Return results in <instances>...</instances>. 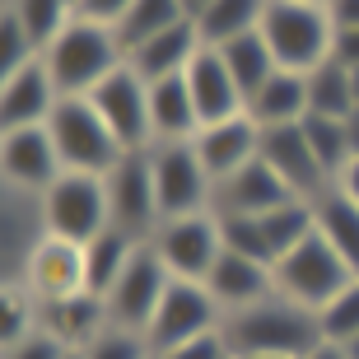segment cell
Masks as SVG:
<instances>
[{
	"label": "cell",
	"mask_w": 359,
	"mask_h": 359,
	"mask_svg": "<svg viewBox=\"0 0 359 359\" xmlns=\"http://www.w3.org/2000/svg\"><path fill=\"white\" fill-rule=\"evenodd\" d=\"M224 336H229V350L238 359L248 355H285V359H304L308 350L322 346V332H318V313L290 304V299H262L252 308H238L224 318Z\"/></svg>",
	"instance_id": "1"
},
{
	"label": "cell",
	"mask_w": 359,
	"mask_h": 359,
	"mask_svg": "<svg viewBox=\"0 0 359 359\" xmlns=\"http://www.w3.org/2000/svg\"><path fill=\"white\" fill-rule=\"evenodd\" d=\"M126 61L117 33L107 24H93L84 14H75L66 24V33L42 52V66L52 75V84L61 89V98H89L112 70Z\"/></svg>",
	"instance_id": "2"
},
{
	"label": "cell",
	"mask_w": 359,
	"mask_h": 359,
	"mask_svg": "<svg viewBox=\"0 0 359 359\" xmlns=\"http://www.w3.org/2000/svg\"><path fill=\"white\" fill-rule=\"evenodd\" d=\"M271 56L280 61V70H318L322 61H332V14L327 5H313V0H266V14H262V28Z\"/></svg>",
	"instance_id": "3"
},
{
	"label": "cell",
	"mask_w": 359,
	"mask_h": 359,
	"mask_svg": "<svg viewBox=\"0 0 359 359\" xmlns=\"http://www.w3.org/2000/svg\"><path fill=\"white\" fill-rule=\"evenodd\" d=\"M47 131H52L56 149H61V163H66V173H93V177H107L126 159V149L112 131H107V121L98 117V107L89 98H61L47 121Z\"/></svg>",
	"instance_id": "4"
},
{
	"label": "cell",
	"mask_w": 359,
	"mask_h": 359,
	"mask_svg": "<svg viewBox=\"0 0 359 359\" xmlns=\"http://www.w3.org/2000/svg\"><path fill=\"white\" fill-rule=\"evenodd\" d=\"M42 233L66 243H89L103 229H112V210H107V182L93 173H61L47 191L38 196Z\"/></svg>",
	"instance_id": "5"
},
{
	"label": "cell",
	"mask_w": 359,
	"mask_h": 359,
	"mask_svg": "<svg viewBox=\"0 0 359 359\" xmlns=\"http://www.w3.org/2000/svg\"><path fill=\"white\" fill-rule=\"evenodd\" d=\"M271 271H276V294L280 299H290V304L308 308V313H318L327 299H336V294L355 280V271L341 262V252H336L322 233L304 238L294 252L280 257Z\"/></svg>",
	"instance_id": "6"
},
{
	"label": "cell",
	"mask_w": 359,
	"mask_h": 359,
	"mask_svg": "<svg viewBox=\"0 0 359 359\" xmlns=\"http://www.w3.org/2000/svg\"><path fill=\"white\" fill-rule=\"evenodd\" d=\"M149 168H154V196H159V224L215 210V182L191 145H154Z\"/></svg>",
	"instance_id": "7"
},
{
	"label": "cell",
	"mask_w": 359,
	"mask_h": 359,
	"mask_svg": "<svg viewBox=\"0 0 359 359\" xmlns=\"http://www.w3.org/2000/svg\"><path fill=\"white\" fill-rule=\"evenodd\" d=\"M219 327H224V308L215 304V294L201 280H173L159 313H154V322H149L145 341L154 355H168L173 346L196 341L205 332H219Z\"/></svg>",
	"instance_id": "8"
},
{
	"label": "cell",
	"mask_w": 359,
	"mask_h": 359,
	"mask_svg": "<svg viewBox=\"0 0 359 359\" xmlns=\"http://www.w3.org/2000/svg\"><path fill=\"white\" fill-rule=\"evenodd\" d=\"M168 285H173V271L159 262V252H154L149 243H140V252L131 257L126 276H121L117 285H112V294L103 299L107 322L121 327V332L145 336L154 313H159V304H163V294H168Z\"/></svg>",
	"instance_id": "9"
},
{
	"label": "cell",
	"mask_w": 359,
	"mask_h": 359,
	"mask_svg": "<svg viewBox=\"0 0 359 359\" xmlns=\"http://www.w3.org/2000/svg\"><path fill=\"white\" fill-rule=\"evenodd\" d=\"M89 103L98 107V117L107 121V131L121 140L126 154H145L154 149V126H149V84L121 61L98 89L89 93Z\"/></svg>",
	"instance_id": "10"
},
{
	"label": "cell",
	"mask_w": 359,
	"mask_h": 359,
	"mask_svg": "<svg viewBox=\"0 0 359 359\" xmlns=\"http://www.w3.org/2000/svg\"><path fill=\"white\" fill-rule=\"evenodd\" d=\"M149 248L159 252V262L173 271V280H201L210 276V266L224 252V238H219V215H187V219H168V224L154 229Z\"/></svg>",
	"instance_id": "11"
},
{
	"label": "cell",
	"mask_w": 359,
	"mask_h": 359,
	"mask_svg": "<svg viewBox=\"0 0 359 359\" xmlns=\"http://www.w3.org/2000/svg\"><path fill=\"white\" fill-rule=\"evenodd\" d=\"M107 182V210H112V229L131 233V238L149 243L159 229V196H154V168L145 154H126V159L103 177Z\"/></svg>",
	"instance_id": "12"
},
{
	"label": "cell",
	"mask_w": 359,
	"mask_h": 359,
	"mask_svg": "<svg viewBox=\"0 0 359 359\" xmlns=\"http://www.w3.org/2000/svg\"><path fill=\"white\" fill-rule=\"evenodd\" d=\"M0 173L14 191L42 196L56 177L66 173L61 149H56L47 126H24V131H0Z\"/></svg>",
	"instance_id": "13"
},
{
	"label": "cell",
	"mask_w": 359,
	"mask_h": 359,
	"mask_svg": "<svg viewBox=\"0 0 359 359\" xmlns=\"http://www.w3.org/2000/svg\"><path fill=\"white\" fill-rule=\"evenodd\" d=\"M24 290L38 304H56V299L80 294L84 290V248L42 233L24 257Z\"/></svg>",
	"instance_id": "14"
},
{
	"label": "cell",
	"mask_w": 359,
	"mask_h": 359,
	"mask_svg": "<svg viewBox=\"0 0 359 359\" xmlns=\"http://www.w3.org/2000/svg\"><path fill=\"white\" fill-rule=\"evenodd\" d=\"M262 159L285 177V187H290L294 196L318 201V196L332 191V177H327V168L318 163L304 126H271V131H262Z\"/></svg>",
	"instance_id": "15"
},
{
	"label": "cell",
	"mask_w": 359,
	"mask_h": 359,
	"mask_svg": "<svg viewBox=\"0 0 359 359\" xmlns=\"http://www.w3.org/2000/svg\"><path fill=\"white\" fill-rule=\"evenodd\" d=\"M191 149H196L201 168L210 173V182L219 187L224 177L238 173L243 163H252L262 154V126L248 112H238V117H229V121H210V126L196 131Z\"/></svg>",
	"instance_id": "16"
},
{
	"label": "cell",
	"mask_w": 359,
	"mask_h": 359,
	"mask_svg": "<svg viewBox=\"0 0 359 359\" xmlns=\"http://www.w3.org/2000/svg\"><path fill=\"white\" fill-rule=\"evenodd\" d=\"M61 103V89L52 84L42 56L33 66L14 70L0 80V131H24V126H47Z\"/></svg>",
	"instance_id": "17"
},
{
	"label": "cell",
	"mask_w": 359,
	"mask_h": 359,
	"mask_svg": "<svg viewBox=\"0 0 359 359\" xmlns=\"http://www.w3.org/2000/svg\"><path fill=\"white\" fill-rule=\"evenodd\" d=\"M285 201H294V191L262 154L215 187V215H271Z\"/></svg>",
	"instance_id": "18"
},
{
	"label": "cell",
	"mask_w": 359,
	"mask_h": 359,
	"mask_svg": "<svg viewBox=\"0 0 359 359\" xmlns=\"http://www.w3.org/2000/svg\"><path fill=\"white\" fill-rule=\"evenodd\" d=\"M201 47H205V38H201L196 19H182V24L154 33L149 42H140L135 52H126V66L145 84H159V80H173V75H187V66L196 61Z\"/></svg>",
	"instance_id": "19"
},
{
	"label": "cell",
	"mask_w": 359,
	"mask_h": 359,
	"mask_svg": "<svg viewBox=\"0 0 359 359\" xmlns=\"http://www.w3.org/2000/svg\"><path fill=\"white\" fill-rule=\"evenodd\" d=\"M205 290L215 294V304L229 313H238V308H252L262 304V299H271L276 294V271L266 266V262H252V257L243 252H219V262L210 266V276H205Z\"/></svg>",
	"instance_id": "20"
},
{
	"label": "cell",
	"mask_w": 359,
	"mask_h": 359,
	"mask_svg": "<svg viewBox=\"0 0 359 359\" xmlns=\"http://www.w3.org/2000/svg\"><path fill=\"white\" fill-rule=\"evenodd\" d=\"M187 89H191V98H196L201 126L229 121V117H238V112H248L238 84H233L224 56H219V47H201L196 52V61L187 66Z\"/></svg>",
	"instance_id": "21"
},
{
	"label": "cell",
	"mask_w": 359,
	"mask_h": 359,
	"mask_svg": "<svg viewBox=\"0 0 359 359\" xmlns=\"http://www.w3.org/2000/svg\"><path fill=\"white\" fill-rule=\"evenodd\" d=\"M38 327H47L66 350H89L112 322H107L103 299L80 290V294H70V299H56V304H38Z\"/></svg>",
	"instance_id": "22"
},
{
	"label": "cell",
	"mask_w": 359,
	"mask_h": 359,
	"mask_svg": "<svg viewBox=\"0 0 359 359\" xmlns=\"http://www.w3.org/2000/svg\"><path fill=\"white\" fill-rule=\"evenodd\" d=\"M149 126H154V145H191L196 140L201 112L187 89V75L149 84Z\"/></svg>",
	"instance_id": "23"
},
{
	"label": "cell",
	"mask_w": 359,
	"mask_h": 359,
	"mask_svg": "<svg viewBox=\"0 0 359 359\" xmlns=\"http://www.w3.org/2000/svg\"><path fill=\"white\" fill-rule=\"evenodd\" d=\"M248 117L271 131V126H299L308 117V75L299 70H276L262 89L248 98Z\"/></svg>",
	"instance_id": "24"
},
{
	"label": "cell",
	"mask_w": 359,
	"mask_h": 359,
	"mask_svg": "<svg viewBox=\"0 0 359 359\" xmlns=\"http://www.w3.org/2000/svg\"><path fill=\"white\" fill-rule=\"evenodd\" d=\"M135 252H140V238L121 233V229H103L98 238H89L84 243V290L98 294V299H107L112 285L126 276V266H131Z\"/></svg>",
	"instance_id": "25"
},
{
	"label": "cell",
	"mask_w": 359,
	"mask_h": 359,
	"mask_svg": "<svg viewBox=\"0 0 359 359\" xmlns=\"http://www.w3.org/2000/svg\"><path fill=\"white\" fill-rule=\"evenodd\" d=\"M313 205H318V233L332 243L336 252H341V262L359 276V205L350 196H341L336 187L327 196H318Z\"/></svg>",
	"instance_id": "26"
},
{
	"label": "cell",
	"mask_w": 359,
	"mask_h": 359,
	"mask_svg": "<svg viewBox=\"0 0 359 359\" xmlns=\"http://www.w3.org/2000/svg\"><path fill=\"white\" fill-rule=\"evenodd\" d=\"M219 56H224L229 75H233V84H238L243 103H248V98H252V93L280 70V61L271 56V47H266V38H262V33H248V38L224 42V47H219Z\"/></svg>",
	"instance_id": "27"
},
{
	"label": "cell",
	"mask_w": 359,
	"mask_h": 359,
	"mask_svg": "<svg viewBox=\"0 0 359 359\" xmlns=\"http://www.w3.org/2000/svg\"><path fill=\"white\" fill-rule=\"evenodd\" d=\"M262 14H266V0H210V10L196 19L205 47H224L233 38H248L262 28Z\"/></svg>",
	"instance_id": "28"
},
{
	"label": "cell",
	"mask_w": 359,
	"mask_h": 359,
	"mask_svg": "<svg viewBox=\"0 0 359 359\" xmlns=\"http://www.w3.org/2000/svg\"><path fill=\"white\" fill-rule=\"evenodd\" d=\"M182 19H187V14H182V5H177V0H135L131 10L112 24V33H117L121 52H135L140 42H149L154 33L182 24Z\"/></svg>",
	"instance_id": "29"
},
{
	"label": "cell",
	"mask_w": 359,
	"mask_h": 359,
	"mask_svg": "<svg viewBox=\"0 0 359 359\" xmlns=\"http://www.w3.org/2000/svg\"><path fill=\"white\" fill-rule=\"evenodd\" d=\"M308 112H318V117H341V121L355 112V84H350L346 66L322 61L318 70H308Z\"/></svg>",
	"instance_id": "30"
},
{
	"label": "cell",
	"mask_w": 359,
	"mask_h": 359,
	"mask_svg": "<svg viewBox=\"0 0 359 359\" xmlns=\"http://www.w3.org/2000/svg\"><path fill=\"white\" fill-rule=\"evenodd\" d=\"M304 135H308V145H313V154H318V163L327 168V177H341V168H346L350 159H355V149H350V126L341 117H318V112H308L304 121Z\"/></svg>",
	"instance_id": "31"
},
{
	"label": "cell",
	"mask_w": 359,
	"mask_h": 359,
	"mask_svg": "<svg viewBox=\"0 0 359 359\" xmlns=\"http://www.w3.org/2000/svg\"><path fill=\"white\" fill-rule=\"evenodd\" d=\"M10 10L24 19V28L33 33V42H38V52H47V47L66 33L70 19L80 14L70 0H10Z\"/></svg>",
	"instance_id": "32"
},
{
	"label": "cell",
	"mask_w": 359,
	"mask_h": 359,
	"mask_svg": "<svg viewBox=\"0 0 359 359\" xmlns=\"http://www.w3.org/2000/svg\"><path fill=\"white\" fill-rule=\"evenodd\" d=\"M318 332H322V341H332V346H350L359 336V276L350 280L336 299H327V304L318 308Z\"/></svg>",
	"instance_id": "33"
},
{
	"label": "cell",
	"mask_w": 359,
	"mask_h": 359,
	"mask_svg": "<svg viewBox=\"0 0 359 359\" xmlns=\"http://www.w3.org/2000/svg\"><path fill=\"white\" fill-rule=\"evenodd\" d=\"M219 238H224L229 252H243L252 262H266L276 266V252H271L266 233H262V219L257 215H219Z\"/></svg>",
	"instance_id": "34"
},
{
	"label": "cell",
	"mask_w": 359,
	"mask_h": 359,
	"mask_svg": "<svg viewBox=\"0 0 359 359\" xmlns=\"http://www.w3.org/2000/svg\"><path fill=\"white\" fill-rule=\"evenodd\" d=\"M38 42H33V33L24 28V19L5 5V14H0V80L5 75H14V70H24L38 61Z\"/></svg>",
	"instance_id": "35"
},
{
	"label": "cell",
	"mask_w": 359,
	"mask_h": 359,
	"mask_svg": "<svg viewBox=\"0 0 359 359\" xmlns=\"http://www.w3.org/2000/svg\"><path fill=\"white\" fill-rule=\"evenodd\" d=\"M28 332H38V299H33V294H19L10 285V290H5V327H0V346H14V341H24Z\"/></svg>",
	"instance_id": "36"
},
{
	"label": "cell",
	"mask_w": 359,
	"mask_h": 359,
	"mask_svg": "<svg viewBox=\"0 0 359 359\" xmlns=\"http://www.w3.org/2000/svg\"><path fill=\"white\" fill-rule=\"evenodd\" d=\"M84 359H154V350H149L145 336L135 332H121V327H107L98 341H93L89 350H80Z\"/></svg>",
	"instance_id": "37"
},
{
	"label": "cell",
	"mask_w": 359,
	"mask_h": 359,
	"mask_svg": "<svg viewBox=\"0 0 359 359\" xmlns=\"http://www.w3.org/2000/svg\"><path fill=\"white\" fill-rule=\"evenodd\" d=\"M70 350L56 341L47 327H38V332H28L24 341H14V346H5V355L0 359H66Z\"/></svg>",
	"instance_id": "38"
},
{
	"label": "cell",
	"mask_w": 359,
	"mask_h": 359,
	"mask_svg": "<svg viewBox=\"0 0 359 359\" xmlns=\"http://www.w3.org/2000/svg\"><path fill=\"white\" fill-rule=\"evenodd\" d=\"M159 359H233V350H229V336H224V327H219V332H205V336H196V341H182V346H173Z\"/></svg>",
	"instance_id": "39"
},
{
	"label": "cell",
	"mask_w": 359,
	"mask_h": 359,
	"mask_svg": "<svg viewBox=\"0 0 359 359\" xmlns=\"http://www.w3.org/2000/svg\"><path fill=\"white\" fill-rule=\"evenodd\" d=\"M332 61H336V66H346V70H359V28H336Z\"/></svg>",
	"instance_id": "40"
},
{
	"label": "cell",
	"mask_w": 359,
	"mask_h": 359,
	"mask_svg": "<svg viewBox=\"0 0 359 359\" xmlns=\"http://www.w3.org/2000/svg\"><path fill=\"white\" fill-rule=\"evenodd\" d=\"M131 5H135V0H84L80 14H84V19H93V24H107V28H112L121 14L131 10Z\"/></svg>",
	"instance_id": "41"
},
{
	"label": "cell",
	"mask_w": 359,
	"mask_h": 359,
	"mask_svg": "<svg viewBox=\"0 0 359 359\" xmlns=\"http://www.w3.org/2000/svg\"><path fill=\"white\" fill-rule=\"evenodd\" d=\"M332 28H359V0H327Z\"/></svg>",
	"instance_id": "42"
},
{
	"label": "cell",
	"mask_w": 359,
	"mask_h": 359,
	"mask_svg": "<svg viewBox=\"0 0 359 359\" xmlns=\"http://www.w3.org/2000/svg\"><path fill=\"white\" fill-rule=\"evenodd\" d=\"M336 191H341V196H350L359 205V159H350L346 168H341V177H336Z\"/></svg>",
	"instance_id": "43"
},
{
	"label": "cell",
	"mask_w": 359,
	"mask_h": 359,
	"mask_svg": "<svg viewBox=\"0 0 359 359\" xmlns=\"http://www.w3.org/2000/svg\"><path fill=\"white\" fill-rule=\"evenodd\" d=\"M304 359H350V355H346V346H332V341H322V346H318V350H308Z\"/></svg>",
	"instance_id": "44"
},
{
	"label": "cell",
	"mask_w": 359,
	"mask_h": 359,
	"mask_svg": "<svg viewBox=\"0 0 359 359\" xmlns=\"http://www.w3.org/2000/svg\"><path fill=\"white\" fill-rule=\"evenodd\" d=\"M177 5H182V14H187V19H201V14L210 10V0H177Z\"/></svg>",
	"instance_id": "45"
},
{
	"label": "cell",
	"mask_w": 359,
	"mask_h": 359,
	"mask_svg": "<svg viewBox=\"0 0 359 359\" xmlns=\"http://www.w3.org/2000/svg\"><path fill=\"white\" fill-rule=\"evenodd\" d=\"M346 126H350V149H355V159H359V112H350Z\"/></svg>",
	"instance_id": "46"
},
{
	"label": "cell",
	"mask_w": 359,
	"mask_h": 359,
	"mask_svg": "<svg viewBox=\"0 0 359 359\" xmlns=\"http://www.w3.org/2000/svg\"><path fill=\"white\" fill-rule=\"evenodd\" d=\"M350 84H355V112H359V70H350Z\"/></svg>",
	"instance_id": "47"
},
{
	"label": "cell",
	"mask_w": 359,
	"mask_h": 359,
	"mask_svg": "<svg viewBox=\"0 0 359 359\" xmlns=\"http://www.w3.org/2000/svg\"><path fill=\"white\" fill-rule=\"evenodd\" d=\"M346 355H350V359H359V336H355V341L346 346Z\"/></svg>",
	"instance_id": "48"
},
{
	"label": "cell",
	"mask_w": 359,
	"mask_h": 359,
	"mask_svg": "<svg viewBox=\"0 0 359 359\" xmlns=\"http://www.w3.org/2000/svg\"><path fill=\"white\" fill-rule=\"evenodd\" d=\"M248 359H285V355H248Z\"/></svg>",
	"instance_id": "49"
},
{
	"label": "cell",
	"mask_w": 359,
	"mask_h": 359,
	"mask_svg": "<svg viewBox=\"0 0 359 359\" xmlns=\"http://www.w3.org/2000/svg\"><path fill=\"white\" fill-rule=\"evenodd\" d=\"M66 359H84V355H80V350H70V355H66Z\"/></svg>",
	"instance_id": "50"
},
{
	"label": "cell",
	"mask_w": 359,
	"mask_h": 359,
	"mask_svg": "<svg viewBox=\"0 0 359 359\" xmlns=\"http://www.w3.org/2000/svg\"><path fill=\"white\" fill-rule=\"evenodd\" d=\"M70 5H75V10H80V5H84V0H70Z\"/></svg>",
	"instance_id": "51"
},
{
	"label": "cell",
	"mask_w": 359,
	"mask_h": 359,
	"mask_svg": "<svg viewBox=\"0 0 359 359\" xmlns=\"http://www.w3.org/2000/svg\"><path fill=\"white\" fill-rule=\"evenodd\" d=\"M313 5H327V0H313Z\"/></svg>",
	"instance_id": "52"
},
{
	"label": "cell",
	"mask_w": 359,
	"mask_h": 359,
	"mask_svg": "<svg viewBox=\"0 0 359 359\" xmlns=\"http://www.w3.org/2000/svg\"><path fill=\"white\" fill-rule=\"evenodd\" d=\"M154 359H159V355H154Z\"/></svg>",
	"instance_id": "53"
},
{
	"label": "cell",
	"mask_w": 359,
	"mask_h": 359,
	"mask_svg": "<svg viewBox=\"0 0 359 359\" xmlns=\"http://www.w3.org/2000/svg\"><path fill=\"white\" fill-rule=\"evenodd\" d=\"M233 359H238V355H233Z\"/></svg>",
	"instance_id": "54"
}]
</instances>
